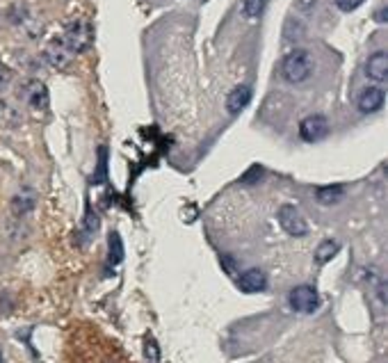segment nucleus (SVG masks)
Returning <instances> with one entry per match:
<instances>
[{
  "mask_svg": "<svg viewBox=\"0 0 388 363\" xmlns=\"http://www.w3.org/2000/svg\"><path fill=\"white\" fill-rule=\"evenodd\" d=\"M44 60L51 64L53 69H66V66H69L71 60H73V53L64 46L62 37H57V39H53L44 49Z\"/></svg>",
  "mask_w": 388,
  "mask_h": 363,
  "instance_id": "obj_7",
  "label": "nucleus"
},
{
  "mask_svg": "<svg viewBox=\"0 0 388 363\" xmlns=\"http://www.w3.org/2000/svg\"><path fill=\"white\" fill-rule=\"evenodd\" d=\"M249 101H251V87H249V85H240V87H236L229 94L226 110L231 114H240L249 105Z\"/></svg>",
  "mask_w": 388,
  "mask_h": 363,
  "instance_id": "obj_11",
  "label": "nucleus"
},
{
  "mask_svg": "<svg viewBox=\"0 0 388 363\" xmlns=\"http://www.w3.org/2000/svg\"><path fill=\"white\" fill-rule=\"evenodd\" d=\"M338 250H341V245H338L336 240H325L320 242V247L315 250V263L317 265H325L334 259V256L338 254Z\"/></svg>",
  "mask_w": 388,
  "mask_h": 363,
  "instance_id": "obj_14",
  "label": "nucleus"
},
{
  "mask_svg": "<svg viewBox=\"0 0 388 363\" xmlns=\"http://www.w3.org/2000/svg\"><path fill=\"white\" fill-rule=\"evenodd\" d=\"M0 363H5V355H3V347H0Z\"/></svg>",
  "mask_w": 388,
  "mask_h": 363,
  "instance_id": "obj_21",
  "label": "nucleus"
},
{
  "mask_svg": "<svg viewBox=\"0 0 388 363\" xmlns=\"http://www.w3.org/2000/svg\"><path fill=\"white\" fill-rule=\"evenodd\" d=\"M384 101H386V94L382 87H368L361 92V97H358V110L363 114H372L384 108Z\"/></svg>",
  "mask_w": 388,
  "mask_h": 363,
  "instance_id": "obj_9",
  "label": "nucleus"
},
{
  "mask_svg": "<svg viewBox=\"0 0 388 363\" xmlns=\"http://www.w3.org/2000/svg\"><path fill=\"white\" fill-rule=\"evenodd\" d=\"M18 94H21V99L25 101L28 108H32V110H46L48 108V90L42 80H37V78L25 80Z\"/></svg>",
  "mask_w": 388,
  "mask_h": 363,
  "instance_id": "obj_4",
  "label": "nucleus"
},
{
  "mask_svg": "<svg viewBox=\"0 0 388 363\" xmlns=\"http://www.w3.org/2000/svg\"><path fill=\"white\" fill-rule=\"evenodd\" d=\"M96 228H99V219L87 215V222H85V231L87 233H96Z\"/></svg>",
  "mask_w": 388,
  "mask_h": 363,
  "instance_id": "obj_18",
  "label": "nucleus"
},
{
  "mask_svg": "<svg viewBox=\"0 0 388 363\" xmlns=\"http://www.w3.org/2000/svg\"><path fill=\"white\" fill-rule=\"evenodd\" d=\"M327 133H329V121L322 114H308V117L299 123V137L304 142H320L322 137H327Z\"/></svg>",
  "mask_w": 388,
  "mask_h": 363,
  "instance_id": "obj_6",
  "label": "nucleus"
},
{
  "mask_svg": "<svg viewBox=\"0 0 388 363\" xmlns=\"http://www.w3.org/2000/svg\"><path fill=\"white\" fill-rule=\"evenodd\" d=\"M277 217H279L281 228H284V231H286L288 235L302 238V235H306V233H308V224H306V219H304V215L299 213V210H297L295 206H290V204L281 206Z\"/></svg>",
  "mask_w": 388,
  "mask_h": 363,
  "instance_id": "obj_3",
  "label": "nucleus"
},
{
  "mask_svg": "<svg viewBox=\"0 0 388 363\" xmlns=\"http://www.w3.org/2000/svg\"><path fill=\"white\" fill-rule=\"evenodd\" d=\"M62 42L73 55L87 51L90 49V44H92V25L87 21H80V18H75V21H71L69 25H66V30L62 35Z\"/></svg>",
  "mask_w": 388,
  "mask_h": 363,
  "instance_id": "obj_2",
  "label": "nucleus"
},
{
  "mask_svg": "<svg viewBox=\"0 0 388 363\" xmlns=\"http://www.w3.org/2000/svg\"><path fill=\"white\" fill-rule=\"evenodd\" d=\"M288 302L297 313H313L317 309V290L313 285H297L290 290Z\"/></svg>",
  "mask_w": 388,
  "mask_h": 363,
  "instance_id": "obj_5",
  "label": "nucleus"
},
{
  "mask_svg": "<svg viewBox=\"0 0 388 363\" xmlns=\"http://www.w3.org/2000/svg\"><path fill=\"white\" fill-rule=\"evenodd\" d=\"M7 80H9V69L3 62H0V87H5Z\"/></svg>",
  "mask_w": 388,
  "mask_h": 363,
  "instance_id": "obj_19",
  "label": "nucleus"
},
{
  "mask_svg": "<svg viewBox=\"0 0 388 363\" xmlns=\"http://www.w3.org/2000/svg\"><path fill=\"white\" fill-rule=\"evenodd\" d=\"M35 204H37L35 192H32V190L23 187V190H18V192L14 195V199H12V213L18 215V217L28 215L35 208Z\"/></svg>",
  "mask_w": 388,
  "mask_h": 363,
  "instance_id": "obj_12",
  "label": "nucleus"
},
{
  "mask_svg": "<svg viewBox=\"0 0 388 363\" xmlns=\"http://www.w3.org/2000/svg\"><path fill=\"white\" fill-rule=\"evenodd\" d=\"M338 9H343V12H354L356 7L363 5V0H336Z\"/></svg>",
  "mask_w": 388,
  "mask_h": 363,
  "instance_id": "obj_17",
  "label": "nucleus"
},
{
  "mask_svg": "<svg viewBox=\"0 0 388 363\" xmlns=\"http://www.w3.org/2000/svg\"><path fill=\"white\" fill-rule=\"evenodd\" d=\"M317 202L325 204V206H332V204H338L341 199L345 197V187L343 185H327V187H320L317 192Z\"/></svg>",
  "mask_w": 388,
  "mask_h": 363,
  "instance_id": "obj_13",
  "label": "nucleus"
},
{
  "mask_svg": "<svg viewBox=\"0 0 388 363\" xmlns=\"http://www.w3.org/2000/svg\"><path fill=\"white\" fill-rule=\"evenodd\" d=\"M238 288L242 293H263L267 288V276L263 270L258 267H251V270H245L238 276Z\"/></svg>",
  "mask_w": 388,
  "mask_h": 363,
  "instance_id": "obj_8",
  "label": "nucleus"
},
{
  "mask_svg": "<svg viewBox=\"0 0 388 363\" xmlns=\"http://www.w3.org/2000/svg\"><path fill=\"white\" fill-rule=\"evenodd\" d=\"M121 259H123L121 238H119V233H112L110 235V263L116 265V263H121Z\"/></svg>",
  "mask_w": 388,
  "mask_h": 363,
  "instance_id": "obj_16",
  "label": "nucleus"
},
{
  "mask_svg": "<svg viewBox=\"0 0 388 363\" xmlns=\"http://www.w3.org/2000/svg\"><path fill=\"white\" fill-rule=\"evenodd\" d=\"M267 0H242V14L247 18H258L265 12Z\"/></svg>",
  "mask_w": 388,
  "mask_h": 363,
  "instance_id": "obj_15",
  "label": "nucleus"
},
{
  "mask_svg": "<svg viewBox=\"0 0 388 363\" xmlns=\"http://www.w3.org/2000/svg\"><path fill=\"white\" fill-rule=\"evenodd\" d=\"M386 18H388V9H386V7H382L380 12H377V21H380V23H384Z\"/></svg>",
  "mask_w": 388,
  "mask_h": 363,
  "instance_id": "obj_20",
  "label": "nucleus"
},
{
  "mask_svg": "<svg viewBox=\"0 0 388 363\" xmlns=\"http://www.w3.org/2000/svg\"><path fill=\"white\" fill-rule=\"evenodd\" d=\"M365 75L375 82H384L386 75H388V57L384 51H377L368 57V64H365Z\"/></svg>",
  "mask_w": 388,
  "mask_h": 363,
  "instance_id": "obj_10",
  "label": "nucleus"
},
{
  "mask_svg": "<svg viewBox=\"0 0 388 363\" xmlns=\"http://www.w3.org/2000/svg\"><path fill=\"white\" fill-rule=\"evenodd\" d=\"M313 73V57L308 51L297 49L293 53H288L281 62V75L290 85H302L310 78Z\"/></svg>",
  "mask_w": 388,
  "mask_h": 363,
  "instance_id": "obj_1",
  "label": "nucleus"
}]
</instances>
